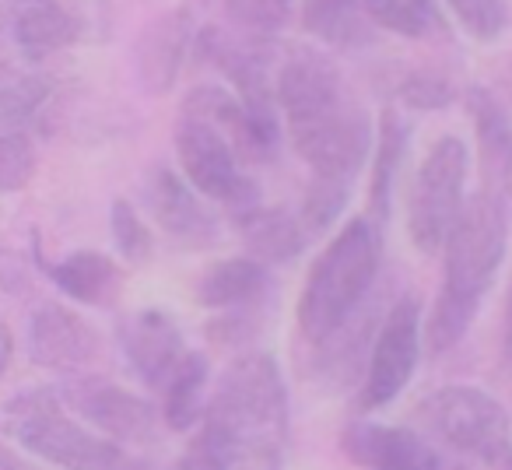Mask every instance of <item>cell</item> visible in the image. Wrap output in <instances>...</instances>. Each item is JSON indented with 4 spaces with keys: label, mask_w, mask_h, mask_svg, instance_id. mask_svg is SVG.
I'll use <instances>...</instances> for the list:
<instances>
[{
    "label": "cell",
    "mask_w": 512,
    "mask_h": 470,
    "mask_svg": "<svg viewBox=\"0 0 512 470\" xmlns=\"http://www.w3.org/2000/svg\"><path fill=\"white\" fill-rule=\"evenodd\" d=\"M285 446V376L267 351H249L218 379L193 449L207 470H285Z\"/></svg>",
    "instance_id": "6da1fadb"
},
{
    "label": "cell",
    "mask_w": 512,
    "mask_h": 470,
    "mask_svg": "<svg viewBox=\"0 0 512 470\" xmlns=\"http://www.w3.org/2000/svg\"><path fill=\"white\" fill-rule=\"evenodd\" d=\"M260 4H264L267 11H274V15H278V18H281V11L288 8V0H260Z\"/></svg>",
    "instance_id": "d590c367"
},
{
    "label": "cell",
    "mask_w": 512,
    "mask_h": 470,
    "mask_svg": "<svg viewBox=\"0 0 512 470\" xmlns=\"http://www.w3.org/2000/svg\"><path fill=\"white\" fill-rule=\"evenodd\" d=\"M274 292L271 267L253 257L221 260L207 267L204 278L197 281V302L204 309H260Z\"/></svg>",
    "instance_id": "2e32d148"
},
{
    "label": "cell",
    "mask_w": 512,
    "mask_h": 470,
    "mask_svg": "<svg viewBox=\"0 0 512 470\" xmlns=\"http://www.w3.org/2000/svg\"><path fill=\"white\" fill-rule=\"evenodd\" d=\"M446 470H463V467H446Z\"/></svg>",
    "instance_id": "f35d334b"
},
{
    "label": "cell",
    "mask_w": 512,
    "mask_h": 470,
    "mask_svg": "<svg viewBox=\"0 0 512 470\" xmlns=\"http://www.w3.org/2000/svg\"><path fill=\"white\" fill-rule=\"evenodd\" d=\"M148 207L158 228L183 250H207L221 239V221L197 190L172 169H155L148 183Z\"/></svg>",
    "instance_id": "8fae6325"
},
{
    "label": "cell",
    "mask_w": 512,
    "mask_h": 470,
    "mask_svg": "<svg viewBox=\"0 0 512 470\" xmlns=\"http://www.w3.org/2000/svg\"><path fill=\"white\" fill-rule=\"evenodd\" d=\"M404 148H407V130L397 120L393 109L383 113L379 123V137H376V155H372V172H369V218L386 221L390 214V200H393V183H397L400 162H404Z\"/></svg>",
    "instance_id": "603a6c76"
},
{
    "label": "cell",
    "mask_w": 512,
    "mask_h": 470,
    "mask_svg": "<svg viewBox=\"0 0 512 470\" xmlns=\"http://www.w3.org/2000/svg\"><path fill=\"white\" fill-rule=\"evenodd\" d=\"M365 11H369L372 25L386 32H400V36H425L428 32V22L407 0H365Z\"/></svg>",
    "instance_id": "f1b7e54d"
},
{
    "label": "cell",
    "mask_w": 512,
    "mask_h": 470,
    "mask_svg": "<svg viewBox=\"0 0 512 470\" xmlns=\"http://www.w3.org/2000/svg\"><path fill=\"white\" fill-rule=\"evenodd\" d=\"M60 397L78 418L99 428L113 442H155L158 439V414L137 393L123 390L116 383L95 376H78L60 386Z\"/></svg>",
    "instance_id": "30bf717a"
},
{
    "label": "cell",
    "mask_w": 512,
    "mask_h": 470,
    "mask_svg": "<svg viewBox=\"0 0 512 470\" xmlns=\"http://www.w3.org/2000/svg\"><path fill=\"white\" fill-rule=\"evenodd\" d=\"M467 106L477 127V144H481L488 190L505 197V193H512V123L505 116V109L491 99V92H477L474 88L467 95Z\"/></svg>",
    "instance_id": "e0dca14e"
},
{
    "label": "cell",
    "mask_w": 512,
    "mask_h": 470,
    "mask_svg": "<svg viewBox=\"0 0 512 470\" xmlns=\"http://www.w3.org/2000/svg\"><path fill=\"white\" fill-rule=\"evenodd\" d=\"M351 193V183H341V179H313L306 193V204H302V225H306L309 235L327 232L337 221V214L344 211V200Z\"/></svg>",
    "instance_id": "83f0119b"
},
{
    "label": "cell",
    "mask_w": 512,
    "mask_h": 470,
    "mask_svg": "<svg viewBox=\"0 0 512 470\" xmlns=\"http://www.w3.org/2000/svg\"><path fill=\"white\" fill-rule=\"evenodd\" d=\"M400 102L411 109H442L453 102V85L435 74H411L400 85Z\"/></svg>",
    "instance_id": "f546056e"
},
{
    "label": "cell",
    "mask_w": 512,
    "mask_h": 470,
    "mask_svg": "<svg viewBox=\"0 0 512 470\" xmlns=\"http://www.w3.org/2000/svg\"><path fill=\"white\" fill-rule=\"evenodd\" d=\"M379 260L383 239L372 218H351L316 257L299 295V334L313 348H323L344 334L376 281Z\"/></svg>",
    "instance_id": "277c9868"
},
{
    "label": "cell",
    "mask_w": 512,
    "mask_h": 470,
    "mask_svg": "<svg viewBox=\"0 0 512 470\" xmlns=\"http://www.w3.org/2000/svg\"><path fill=\"white\" fill-rule=\"evenodd\" d=\"M176 158L186 183L204 200L225 207L232 221L246 218L249 211L260 207V190L242 172V158L235 155L228 137L214 123L183 116L176 127Z\"/></svg>",
    "instance_id": "ba28073f"
},
{
    "label": "cell",
    "mask_w": 512,
    "mask_h": 470,
    "mask_svg": "<svg viewBox=\"0 0 512 470\" xmlns=\"http://www.w3.org/2000/svg\"><path fill=\"white\" fill-rule=\"evenodd\" d=\"M505 358H509V369H512V334L505 337Z\"/></svg>",
    "instance_id": "8d00e7d4"
},
{
    "label": "cell",
    "mask_w": 512,
    "mask_h": 470,
    "mask_svg": "<svg viewBox=\"0 0 512 470\" xmlns=\"http://www.w3.org/2000/svg\"><path fill=\"white\" fill-rule=\"evenodd\" d=\"M102 355L95 327H88L74 309L46 302L29 323V358L50 372H81Z\"/></svg>",
    "instance_id": "7c38bea8"
},
{
    "label": "cell",
    "mask_w": 512,
    "mask_h": 470,
    "mask_svg": "<svg viewBox=\"0 0 512 470\" xmlns=\"http://www.w3.org/2000/svg\"><path fill=\"white\" fill-rule=\"evenodd\" d=\"M467 144L446 134L428 148L407 193V235L418 253H439L467 204Z\"/></svg>",
    "instance_id": "52a82bcc"
},
{
    "label": "cell",
    "mask_w": 512,
    "mask_h": 470,
    "mask_svg": "<svg viewBox=\"0 0 512 470\" xmlns=\"http://www.w3.org/2000/svg\"><path fill=\"white\" fill-rule=\"evenodd\" d=\"M36 172V148L29 130H0V193H18Z\"/></svg>",
    "instance_id": "d4e9b609"
},
{
    "label": "cell",
    "mask_w": 512,
    "mask_h": 470,
    "mask_svg": "<svg viewBox=\"0 0 512 470\" xmlns=\"http://www.w3.org/2000/svg\"><path fill=\"white\" fill-rule=\"evenodd\" d=\"M509 243V211L505 197L484 190L463 204L453 232L446 235V267L442 288L425 323V344L432 355H446L467 337L484 295L498 278Z\"/></svg>",
    "instance_id": "3957f363"
},
{
    "label": "cell",
    "mask_w": 512,
    "mask_h": 470,
    "mask_svg": "<svg viewBox=\"0 0 512 470\" xmlns=\"http://www.w3.org/2000/svg\"><path fill=\"white\" fill-rule=\"evenodd\" d=\"M341 446L358 467L369 470H446V460L435 453L432 442L411 428L351 421L341 435Z\"/></svg>",
    "instance_id": "4fadbf2b"
},
{
    "label": "cell",
    "mask_w": 512,
    "mask_h": 470,
    "mask_svg": "<svg viewBox=\"0 0 512 470\" xmlns=\"http://www.w3.org/2000/svg\"><path fill=\"white\" fill-rule=\"evenodd\" d=\"M407 4H411V8L418 11V15L425 18L428 25L439 22V11H435V0H407Z\"/></svg>",
    "instance_id": "1f68e13d"
},
{
    "label": "cell",
    "mask_w": 512,
    "mask_h": 470,
    "mask_svg": "<svg viewBox=\"0 0 512 470\" xmlns=\"http://www.w3.org/2000/svg\"><path fill=\"white\" fill-rule=\"evenodd\" d=\"M11 355H15V337H11V330L0 323V376H4V369L11 365Z\"/></svg>",
    "instance_id": "4dcf8cb0"
},
{
    "label": "cell",
    "mask_w": 512,
    "mask_h": 470,
    "mask_svg": "<svg viewBox=\"0 0 512 470\" xmlns=\"http://www.w3.org/2000/svg\"><path fill=\"white\" fill-rule=\"evenodd\" d=\"M109 225H113V243L127 264H144L151 260L155 250V239H151L148 225L141 221V214L134 211L130 200H116L113 211H109Z\"/></svg>",
    "instance_id": "484cf974"
},
{
    "label": "cell",
    "mask_w": 512,
    "mask_h": 470,
    "mask_svg": "<svg viewBox=\"0 0 512 470\" xmlns=\"http://www.w3.org/2000/svg\"><path fill=\"white\" fill-rule=\"evenodd\" d=\"M190 39H193V29H190V15H186V11H172V15L158 18V22H151L148 29L141 32L134 60H137V78H141V85L148 88V92H155V95L169 92L179 67H183V60H186V50H190Z\"/></svg>",
    "instance_id": "9a60e30c"
},
{
    "label": "cell",
    "mask_w": 512,
    "mask_h": 470,
    "mask_svg": "<svg viewBox=\"0 0 512 470\" xmlns=\"http://www.w3.org/2000/svg\"><path fill=\"white\" fill-rule=\"evenodd\" d=\"M302 25L337 50H362L376 39L365 0H306Z\"/></svg>",
    "instance_id": "44dd1931"
},
{
    "label": "cell",
    "mask_w": 512,
    "mask_h": 470,
    "mask_svg": "<svg viewBox=\"0 0 512 470\" xmlns=\"http://www.w3.org/2000/svg\"><path fill=\"white\" fill-rule=\"evenodd\" d=\"M0 470H25V460L15 453V449L0 446Z\"/></svg>",
    "instance_id": "d6a6232c"
},
{
    "label": "cell",
    "mask_w": 512,
    "mask_h": 470,
    "mask_svg": "<svg viewBox=\"0 0 512 470\" xmlns=\"http://www.w3.org/2000/svg\"><path fill=\"white\" fill-rule=\"evenodd\" d=\"M421 358V309L414 299H400L397 306L386 313L383 327L372 344L369 369L362 376V390H358V404L362 411H379V407L393 404L400 393L407 390L414 369Z\"/></svg>",
    "instance_id": "9c48e42d"
},
{
    "label": "cell",
    "mask_w": 512,
    "mask_h": 470,
    "mask_svg": "<svg viewBox=\"0 0 512 470\" xmlns=\"http://www.w3.org/2000/svg\"><path fill=\"white\" fill-rule=\"evenodd\" d=\"M22 4H43V0H22Z\"/></svg>",
    "instance_id": "74e56055"
},
{
    "label": "cell",
    "mask_w": 512,
    "mask_h": 470,
    "mask_svg": "<svg viewBox=\"0 0 512 470\" xmlns=\"http://www.w3.org/2000/svg\"><path fill=\"white\" fill-rule=\"evenodd\" d=\"M25 470H29V467H25Z\"/></svg>",
    "instance_id": "ab89813d"
},
{
    "label": "cell",
    "mask_w": 512,
    "mask_h": 470,
    "mask_svg": "<svg viewBox=\"0 0 512 470\" xmlns=\"http://www.w3.org/2000/svg\"><path fill=\"white\" fill-rule=\"evenodd\" d=\"M8 435L39 460L60 470H137L120 442L88 432L71 407H64L60 390H25L4 407Z\"/></svg>",
    "instance_id": "5b68a950"
},
{
    "label": "cell",
    "mask_w": 512,
    "mask_h": 470,
    "mask_svg": "<svg viewBox=\"0 0 512 470\" xmlns=\"http://www.w3.org/2000/svg\"><path fill=\"white\" fill-rule=\"evenodd\" d=\"M278 102L285 109L288 137L316 179L355 183L372 148V123L351 99L334 60L309 46L295 50L281 67Z\"/></svg>",
    "instance_id": "7a4b0ae2"
},
{
    "label": "cell",
    "mask_w": 512,
    "mask_h": 470,
    "mask_svg": "<svg viewBox=\"0 0 512 470\" xmlns=\"http://www.w3.org/2000/svg\"><path fill=\"white\" fill-rule=\"evenodd\" d=\"M204 386H207V362L197 351H186L179 369L162 386V418L172 432H190L204 414Z\"/></svg>",
    "instance_id": "7402d4cb"
},
{
    "label": "cell",
    "mask_w": 512,
    "mask_h": 470,
    "mask_svg": "<svg viewBox=\"0 0 512 470\" xmlns=\"http://www.w3.org/2000/svg\"><path fill=\"white\" fill-rule=\"evenodd\" d=\"M242 232V243H246L249 257L260 260V264H288L295 260L309 243V232L302 225V218L285 214L278 207H256L246 218L235 221Z\"/></svg>",
    "instance_id": "ac0fdd59"
},
{
    "label": "cell",
    "mask_w": 512,
    "mask_h": 470,
    "mask_svg": "<svg viewBox=\"0 0 512 470\" xmlns=\"http://www.w3.org/2000/svg\"><path fill=\"white\" fill-rule=\"evenodd\" d=\"M176 470H207L204 463H200V456H197V449H193V453H186L183 460H179V467Z\"/></svg>",
    "instance_id": "836d02e7"
},
{
    "label": "cell",
    "mask_w": 512,
    "mask_h": 470,
    "mask_svg": "<svg viewBox=\"0 0 512 470\" xmlns=\"http://www.w3.org/2000/svg\"><path fill=\"white\" fill-rule=\"evenodd\" d=\"M512 334V281H509V299H505V337Z\"/></svg>",
    "instance_id": "e575fe53"
},
{
    "label": "cell",
    "mask_w": 512,
    "mask_h": 470,
    "mask_svg": "<svg viewBox=\"0 0 512 470\" xmlns=\"http://www.w3.org/2000/svg\"><path fill=\"white\" fill-rule=\"evenodd\" d=\"M425 425L460 456L488 470H512V418L481 386H442L421 407Z\"/></svg>",
    "instance_id": "8992f818"
},
{
    "label": "cell",
    "mask_w": 512,
    "mask_h": 470,
    "mask_svg": "<svg viewBox=\"0 0 512 470\" xmlns=\"http://www.w3.org/2000/svg\"><path fill=\"white\" fill-rule=\"evenodd\" d=\"M120 344L130 369L151 390H162L172 372L179 369V362L186 358L183 334H179L176 320L169 313H162V309H144V313L127 316L120 327Z\"/></svg>",
    "instance_id": "5bb4252c"
},
{
    "label": "cell",
    "mask_w": 512,
    "mask_h": 470,
    "mask_svg": "<svg viewBox=\"0 0 512 470\" xmlns=\"http://www.w3.org/2000/svg\"><path fill=\"white\" fill-rule=\"evenodd\" d=\"M50 278L67 299L85 302V306H113L120 295L123 274L113 257L95 250L67 253L64 260L50 267Z\"/></svg>",
    "instance_id": "d6986e66"
},
{
    "label": "cell",
    "mask_w": 512,
    "mask_h": 470,
    "mask_svg": "<svg viewBox=\"0 0 512 470\" xmlns=\"http://www.w3.org/2000/svg\"><path fill=\"white\" fill-rule=\"evenodd\" d=\"M46 78H18L15 85H0V130H25L50 102Z\"/></svg>",
    "instance_id": "cb8c5ba5"
},
{
    "label": "cell",
    "mask_w": 512,
    "mask_h": 470,
    "mask_svg": "<svg viewBox=\"0 0 512 470\" xmlns=\"http://www.w3.org/2000/svg\"><path fill=\"white\" fill-rule=\"evenodd\" d=\"M456 22L477 39V43H495L509 29V4L505 0H446Z\"/></svg>",
    "instance_id": "4316f807"
},
{
    "label": "cell",
    "mask_w": 512,
    "mask_h": 470,
    "mask_svg": "<svg viewBox=\"0 0 512 470\" xmlns=\"http://www.w3.org/2000/svg\"><path fill=\"white\" fill-rule=\"evenodd\" d=\"M18 50L29 60H43L50 53H60L67 46H74L81 39V18L71 15L67 8L43 0V4H25V11H18L15 25H11Z\"/></svg>",
    "instance_id": "ffe728a7"
}]
</instances>
